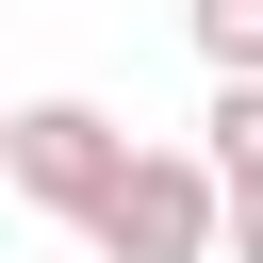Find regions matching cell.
Segmentation results:
<instances>
[{"label":"cell","mask_w":263,"mask_h":263,"mask_svg":"<svg viewBox=\"0 0 263 263\" xmlns=\"http://www.w3.org/2000/svg\"><path fill=\"white\" fill-rule=\"evenodd\" d=\"M82 247H99V263H214V164H197V148H132V164L99 181Z\"/></svg>","instance_id":"1"},{"label":"cell","mask_w":263,"mask_h":263,"mask_svg":"<svg viewBox=\"0 0 263 263\" xmlns=\"http://www.w3.org/2000/svg\"><path fill=\"white\" fill-rule=\"evenodd\" d=\"M115 164H132V132H115L99 99H16V115H0V181H16L33 214H66V230L99 214V181H115Z\"/></svg>","instance_id":"2"},{"label":"cell","mask_w":263,"mask_h":263,"mask_svg":"<svg viewBox=\"0 0 263 263\" xmlns=\"http://www.w3.org/2000/svg\"><path fill=\"white\" fill-rule=\"evenodd\" d=\"M197 164H214V181H263V82H214V115H197Z\"/></svg>","instance_id":"3"},{"label":"cell","mask_w":263,"mask_h":263,"mask_svg":"<svg viewBox=\"0 0 263 263\" xmlns=\"http://www.w3.org/2000/svg\"><path fill=\"white\" fill-rule=\"evenodd\" d=\"M181 33H197L214 82H263V0H181Z\"/></svg>","instance_id":"4"},{"label":"cell","mask_w":263,"mask_h":263,"mask_svg":"<svg viewBox=\"0 0 263 263\" xmlns=\"http://www.w3.org/2000/svg\"><path fill=\"white\" fill-rule=\"evenodd\" d=\"M214 263H263V181H214Z\"/></svg>","instance_id":"5"},{"label":"cell","mask_w":263,"mask_h":263,"mask_svg":"<svg viewBox=\"0 0 263 263\" xmlns=\"http://www.w3.org/2000/svg\"><path fill=\"white\" fill-rule=\"evenodd\" d=\"M0 115H16V99H0Z\"/></svg>","instance_id":"6"}]
</instances>
